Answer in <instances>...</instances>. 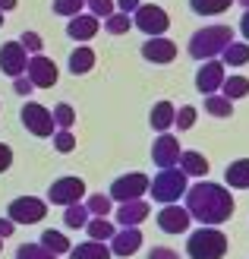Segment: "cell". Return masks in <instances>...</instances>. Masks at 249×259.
<instances>
[{"instance_id":"29","label":"cell","mask_w":249,"mask_h":259,"mask_svg":"<svg viewBox=\"0 0 249 259\" xmlns=\"http://www.w3.org/2000/svg\"><path fill=\"white\" fill-rule=\"evenodd\" d=\"M85 209H88L91 218H108L111 209H114V199L108 196V193H95V196L85 199Z\"/></svg>"},{"instance_id":"5","label":"cell","mask_w":249,"mask_h":259,"mask_svg":"<svg viewBox=\"0 0 249 259\" xmlns=\"http://www.w3.org/2000/svg\"><path fill=\"white\" fill-rule=\"evenodd\" d=\"M19 117H22V126L29 130L32 136H38V139H51L54 130H57L54 114H51L44 105H38V101H25L22 111H19Z\"/></svg>"},{"instance_id":"15","label":"cell","mask_w":249,"mask_h":259,"mask_svg":"<svg viewBox=\"0 0 249 259\" xmlns=\"http://www.w3.org/2000/svg\"><path fill=\"white\" fill-rule=\"evenodd\" d=\"M142 57H145L148 63H174L177 45L170 41L167 35H155V38H148V41L142 45Z\"/></svg>"},{"instance_id":"6","label":"cell","mask_w":249,"mask_h":259,"mask_svg":"<svg viewBox=\"0 0 249 259\" xmlns=\"http://www.w3.org/2000/svg\"><path fill=\"white\" fill-rule=\"evenodd\" d=\"M133 25L139 32H145L148 38L155 35H164L170 29V16L164 7H155V4H139L136 13H133Z\"/></svg>"},{"instance_id":"22","label":"cell","mask_w":249,"mask_h":259,"mask_svg":"<svg viewBox=\"0 0 249 259\" xmlns=\"http://www.w3.org/2000/svg\"><path fill=\"white\" fill-rule=\"evenodd\" d=\"M224 180L230 190H249V158H237L227 164Z\"/></svg>"},{"instance_id":"31","label":"cell","mask_w":249,"mask_h":259,"mask_svg":"<svg viewBox=\"0 0 249 259\" xmlns=\"http://www.w3.org/2000/svg\"><path fill=\"white\" fill-rule=\"evenodd\" d=\"M38 243H41L44 250H51L54 256H63V253H70V247H73V243H70L67 237L60 234V231H44V234H41V240H38Z\"/></svg>"},{"instance_id":"45","label":"cell","mask_w":249,"mask_h":259,"mask_svg":"<svg viewBox=\"0 0 249 259\" xmlns=\"http://www.w3.org/2000/svg\"><path fill=\"white\" fill-rule=\"evenodd\" d=\"M240 35L246 38V45H249V10L243 13V19H240Z\"/></svg>"},{"instance_id":"33","label":"cell","mask_w":249,"mask_h":259,"mask_svg":"<svg viewBox=\"0 0 249 259\" xmlns=\"http://www.w3.org/2000/svg\"><path fill=\"white\" fill-rule=\"evenodd\" d=\"M54 114V123H57V130H73V123H76V111H73V105H67V101H60V105L51 111Z\"/></svg>"},{"instance_id":"18","label":"cell","mask_w":249,"mask_h":259,"mask_svg":"<svg viewBox=\"0 0 249 259\" xmlns=\"http://www.w3.org/2000/svg\"><path fill=\"white\" fill-rule=\"evenodd\" d=\"M142 247V231L139 228H120L111 237V253L114 256H133Z\"/></svg>"},{"instance_id":"25","label":"cell","mask_w":249,"mask_h":259,"mask_svg":"<svg viewBox=\"0 0 249 259\" xmlns=\"http://www.w3.org/2000/svg\"><path fill=\"white\" fill-rule=\"evenodd\" d=\"M85 234H88V240L108 243V240L117 234V228H114L111 218H88V222H85Z\"/></svg>"},{"instance_id":"39","label":"cell","mask_w":249,"mask_h":259,"mask_svg":"<svg viewBox=\"0 0 249 259\" xmlns=\"http://www.w3.org/2000/svg\"><path fill=\"white\" fill-rule=\"evenodd\" d=\"M19 45L29 51V54H41V48H44V41H41V35H38V32H22L19 35Z\"/></svg>"},{"instance_id":"47","label":"cell","mask_w":249,"mask_h":259,"mask_svg":"<svg viewBox=\"0 0 249 259\" xmlns=\"http://www.w3.org/2000/svg\"><path fill=\"white\" fill-rule=\"evenodd\" d=\"M237 4H240V7H246V10H249V0H237Z\"/></svg>"},{"instance_id":"44","label":"cell","mask_w":249,"mask_h":259,"mask_svg":"<svg viewBox=\"0 0 249 259\" xmlns=\"http://www.w3.org/2000/svg\"><path fill=\"white\" fill-rule=\"evenodd\" d=\"M13 231H16V225H13L10 218H0V240H7V237L13 234Z\"/></svg>"},{"instance_id":"30","label":"cell","mask_w":249,"mask_h":259,"mask_svg":"<svg viewBox=\"0 0 249 259\" xmlns=\"http://www.w3.org/2000/svg\"><path fill=\"white\" fill-rule=\"evenodd\" d=\"M88 209L82 202H73V205H67V209H63V225L67 228H73V231H79V228H85V222H88Z\"/></svg>"},{"instance_id":"23","label":"cell","mask_w":249,"mask_h":259,"mask_svg":"<svg viewBox=\"0 0 249 259\" xmlns=\"http://www.w3.org/2000/svg\"><path fill=\"white\" fill-rule=\"evenodd\" d=\"M91 67H95V51L88 45H79L70 54V73L73 76H85V73H91Z\"/></svg>"},{"instance_id":"12","label":"cell","mask_w":249,"mask_h":259,"mask_svg":"<svg viewBox=\"0 0 249 259\" xmlns=\"http://www.w3.org/2000/svg\"><path fill=\"white\" fill-rule=\"evenodd\" d=\"M189 225H192V218H189V212L183 209L180 202H170V205H164V209L158 212V228L164 231V234H186Z\"/></svg>"},{"instance_id":"42","label":"cell","mask_w":249,"mask_h":259,"mask_svg":"<svg viewBox=\"0 0 249 259\" xmlns=\"http://www.w3.org/2000/svg\"><path fill=\"white\" fill-rule=\"evenodd\" d=\"M10 164H13V149L7 146V142H0V174L10 171Z\"/></svg>"},{"instance_id":"3","label":"cell","mask_w":249,"mask_h":259,"mask_svg":"<svg viewBox=\"0 0 249 259\" xmlns=\"http://www.w3.org/2000/svg\"><path fill=\"white\" fill-rule=\"evenodd\" d=\"M227 253V234L221 228L202 225L199 231H192L186 240V256L189 259H224Z\"/></svg>"},{"instance_id":"4","label":"cell","mask_w":249,"mask_h":259,"mask_svg":"<svg viewBox=\"0 0 249 259\" xmlns=\"http://www.w3.org/2000/svg\"><path fill=\"white\" fill-rule=\"evenodd\" d=\"M186 174L180 167H161L155 180H148V193L155 196V202L170 205V202H180V196L186 193Z\"/></svg>"},{"instance_id":"10","label":"cell","mask_w":249,"mask_h":259,"mask_svg":"<svg viewBox=\"0 0 249 259\" xmlns=\"http://www.w3.org/2000/svg\"><path fill=\"white\" fill-rule=\"evenodd\" d=\"M25 76H29V82L35 89H51V85H57L60 79V70H57V63L44 57V54H32L29 57V67H25Z\"/></svg>"},{"instance_id":"40","label":"cell","mask_w":249,"mask_h":259,"mask_svg":"<svg viewBox=\"0 0 249 259\" xmlns=\"http://www.w3.org/2000/svg\"><path fill=\"white\" fill-rule=\"evenodd\" d=\"M32 89H35V85L29 82V76H25V73L13 79V92H16V95H32Z\"/></svg>"},{"instance_id":"24","label":"cell","mask_w":249,"mask_h":259,"mask_svg":"<svg viewBox=\"0 0 249 259\" xmlns=\"http://www.w3.org/2000/svg\"><path fill=\"white\" fill-rule=\"evenodd\" d=\"M221 63H224V67H246L249 63V45L246 41H230L221 51Z\"/></svg>"},{"instance_id":"34","label":"cell","mask_w":249,"mask_h":259,"mask_svg":"<svg viewBox=\"0 0 249 259\" xmlns=\"http://www.w3.org/2000/svg\"><path fill=\"white\" fill-rule=\"evenodd\" d=\"M195 117H199V111H195L192 105H183V108L174 114V126L180 130V133H183V130H192V126H195Z\"/></svg>"},{"instance_id":"14","label":"cell","mask_w":249,"mask_h":259,"mask_svg":"<svg viewBox=\"0 0 249 259\" xmlns=\"http://www.w3.org/2000/svg\"><path fill=\"white\" fill-rule=\"evenodd\" d=\"M180 139L174 133H161L158 139H155V146H152V161L158 164V167H177L180 161Z\"/></svg>"},{"instance_id":"27","label":"cell","mask_w":249,"mask_h":259,"mask_svg":"<svg viewBox=\"0 0 249 259\" xmlns=\"http://www.w3.org/2000/svg\"><path fill=\"white\" fill-rule=\"evenodd\" d=\"M205 111L212 114V117H233V101L230 98H224L221 92H215V95H205Z\"/></svg>"},{"instance_id":"21","label":"cell","mask_w":249,"mask_h":259,"mask_svg":"<svg viewBox=\"0 0 249 259\" xmlns=\"http://www.w3.org/2000/svg\"><path fill=\"white\" fill-rule=\"evenodd\" d=\"M67 256L70 259H111L114 253H111L108 243H101V240H85V243H79V247H70Z\"/></svg>"},{"instance_id":"49","label":"cell","mask_w":249,"mask_h":259,"mask_svg":"<svg viewBox=\"0 0 249 259\" xmlns=\"http://www.w3.org/2000/svg\"><path fill=\"white\" fill-rule=\"evenodd\" d=\"M0 250H4V240H0Z\"/></svg>"},{"instance_id":"35","label":"cell","mask_w":249,"mask_h":259,"mask_svg":"<svg viewBox=\"0 0 249 259\" xmlns=\"http://www.w3.org/2000/svg\"><path fill=\"white\" fill-rule=\"evenodd\" d=\"M16 259H57L51 250H44L41 243H22L16 250Z\"/></svg>"},{"instance_id":"7","label":"cell","mask_w":249,"mask_h":259,"mask_svg":"<svg viewBox=\"0 0 249 259\" xmlns=\"http://www.w3.org/2000/svg\"><path fill=\"white\" fill-rule=\"evenodd\" d=\"M47 215V202L38 196H19L7 205V218L13 225H38Z\"/></svg>"},{"instance_id":"19","label":"cell","mask_w":249,"mask_h":259,"mask_svg":"<svg viewBox=\"0 0 249 259\" xmlns=\"http://www.w3.org/2000/svg\"><path fill=\"white\" fill-rule=\"evenodd\" d=\"M180 171L186 174V177H205L208 174V158L202 152H192V149H186V152H180Z\"/></svg>"},{"instance_id":"17","label":"cell","mask_w":249,"mask_h":259,"mask_svg":"<svg viewBox=\"0 0 249 259\" xmlns=\"http://www.w3.org/2000/svg\"><path fill=\"white\" fill-rule=\"evenodd\" d=\"M98 29H101V19L91 16V13L70 16V22H67V35L73 38V41H91V38L98 35Z\"/></svg>"},{"instance_id":"37","label":"cell","mask_w":249,"mask_h":259,"mask_svg":"<svg viewBox=\"0 0 249 259\" xmlns=\"http://www.w3.org/2000/svg\"><path fill=\"white\" fill-rule=\"evenodd\" d=\"M85 7V0H54V13L57 16H79Z\"/></svg>"},{"instance_id":"1","label":"cell","mask_w":249,"mask_h":259,"mask_svg":"<svg viewBox=\"0 0 249 259\" xmlns=\"http://www.w3.org/2000/svg\"><path fill=\"white\" fill-rule=\"evenodd\" d=\"M183 196H186V205H183V209L189 212V218L199 222V225H208V228H218V225L230 222L233 209H237L233 193L224 190L221 184H208V180L186 187Z\"/></svg>"},{"instance_id":"16","label":"cell","mask_w":249,"mask_h":259,"mask_svg":"<svg viewBox=\"0 0 249 259\" xmlns=\"http://www.w3.org/2000/svg\"><path fill=\"white\" fill-rule=\"evenodd\" d=\"M148 215H152V205L145 199H133V202H120V209H117L114 218L120 228H139Z\"/></svg>"},{"instance_id":"13","label":"cell","mask_w":249,"mask_h":259,"mask_svg":"<svg viewBox=\"0 0 249 259\" xmlns=\"http://www.w3.org/2000/svg\"><path fill=\"white\" fill-rule=\"evenodd\" d=\"M25 67H29V51H25L19 41H7L4 48H0V70H4L7 76H22Z\"/></svg>"},{"instance_id":"43","label":"cell","mask_w":249,"mask_h":259,"mask_svg":"<svg viewBox=\"0 0 249 259\" xmlns=\"http://www.w3.org/2000/svg\"><path fill=\"white\" fill-rule=\"evenodd\" d=\"M136 7H139V0H117V10H120V13H126V16H133V13H136Z\"/></svg>"},{"instance_id":"48","label":"cell","mask_w":249,"mask_h":259,"mask_svg":"<svg viewBox=\"0 0 249 259\" xmlns=\"http://www.w3.org/2000/svg\"><path fill=\"white\" fill-rule=\"evenodd\" d=\"M0 25H4V13H0Z\"/></svg>"},{"instance_id":"9","label":"cell","mask_w":249,"mask_h":259,"mask_svg":"<svg viewBox=\"0 0 249 259\" xmlns=\"http://www.w3.org/2000/svg\"><path fill=\"white\" fill-rule=\"evenodd\" d=\"M82 196H85V180L82 177H60L47 187V199L54 205H63V209L73 205V202H79Z\"/></svg>"},{"instance_id":"8","label":"cell","mask_w":249,"mask_h":259,"mask_svg":"<svg viewBox=\"0 0 249 259\" xmlns=\"http://www.w3.org/2000/svg\"><path fill=\"white\" fill-rule=\"evenodd\" d=\"M145 193H148V177L139 174V171H133V174L117 177L114 184H111V193H108V196H111L114 202H133V199H142Z\"/></svg>"},{"instance_id":"41","label":"cell","mask_w":249,"mask_h":259,"mask_svg":"<svg viewBox=\"0 0 249 259\" xmlns=\"http://www.w3.org/2000/svg\"><path fill=\"white\" fill-rule=\"evenodd\" d=\"M148 259H180V253L170 250V247H152L148 250Z\"/></svg>"},{"instance_id":"28","label":"cell","mask_w":249,"mask_h":259,"mask_svg":"<svg viewBox=\"0 0 249 259\" xmlns=\"http://www.w3.org/2000/svg\"><path fill=\"white\" fill-rule=\"evenodd\" d=\"M233 0H189V7L195 16H218V13L230 10Z\"/></svg>"},{"instance_id":"32","label":"cell","mask_w":249,"mask_h":259,"mask_svg":"<svg viewBox=\"0 0 249 259\" xmlns=\"http://www.w3.org/2000/svg\"><path fill=\"white\" fill-rule=\"evenodd\" d=\"M129 29H133V16H126V13H120V10H114L111 16L104 19V32H111V35H123Z\"/></svg>"},{"instance_id":"46","label":"cell","mask_w":249,"mask_h":259,"mask_svg":"<svg viewBox=\"0 0 249 259\" xmlns=\"http://www.w3.org/2000/svg\"><path fill=\"white\" fill-rule=\"evenodd\" d=\"M19 0H0V13H7V10H16Z\"/></svg>"},{"instance_id":"38","label":"cell","mask_w":249,"mask_h":259,"mask_svg":"<svg viewBox=\"0 0 249 259\" xmlns=\"http://www.w3.org/2000/svg\"><path fill=\"white\" fill-rule=\"evenodd\" d=\"M85 7H88V13H91V16H98V19H108L111 13L117 10V4H114V0H85Z\"/></svg>"},{"instance_id":"2","label":"cell","mask_w":249,"mask_h":259,"mask_svg":"<svg viewBox=\"0 0 249 259\" xmlns=\"http://www.w3.org/2000/svg\"><path fill=\"white\" fill-rule=\"evenodd\" d=\"M233 41V29L230 25H205V29L192 32L189 38V57L192 60H212V57H221V51Z\"/></svg>"},{"instance_id":"20","label":"cell","mask_w":249,"mask_h":259,"mask_svg":"<svg viewBox=\"0 0 249 259\" xmlns=\"http://www.w3.org/2000/svg\"><path fill=\"white\" fill-rule=\"evenodd\" d=\"M174 114H177V108L170 105V101H158V105L152 108V114H148L152 130L155 133H167V130L174 126Z\"/></svg>"},{"instance_id":"26","label":"cell","mask_w":249,"mask_h":259,"mask_svg":"<svg viewBox=\"0 0 249 259\" xmlns=\"http://www.w3.org/2000/svg\"><path fill=\"white\" fill-rule=\"evenodd\" d=\"M221 95L230 98V101H240L249 95V79L246 76H224V82H221Z\"/></svg>"},{"instance_id":"11","label":"cell","mask_w":249,"mask_h":259,"mask_svg":"<svg viewBox=\"0 0 249 259\" xmlns=\"http://www.w3.org/2000/svg\"><path fill=\"white\" fill-rule=\"evenodd\" d=\"M224 76H227V70H224V63H221L218 57L202 60V67L195 70V89H199L202 95H215V92H221Z\"/></svg>"},{"instance_id":"36","label":"cell","mask_w":249,"mask_h":259,"mask_svg":"<svg viewBox=\"0 0 249 259\" xmlns=\"http://www.w3.org/2000/svg\"><path fill=\"white\" fill-rule=\"evenodd\" d=\"M54 149L63 152V155H70L76 149V136H73V130H54Z\"/></svg>"}]
</instances>
